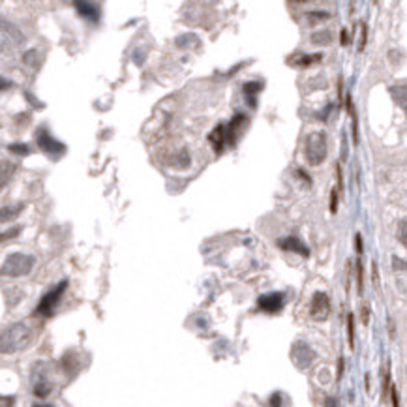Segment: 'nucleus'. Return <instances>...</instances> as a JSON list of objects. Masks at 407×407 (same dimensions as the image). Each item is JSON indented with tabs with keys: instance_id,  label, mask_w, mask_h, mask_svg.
<instances>
[{
	"instance_id": "nucleus-22",
	"label": "nucleus",
	"mask_w": 407,
	"mask_h": 407,
	"mask_svg": "<svg viewBox=\"0 0 407 407\" xmlns=\"http://www.w3.org/2000/svg\"><path fill=\"white\" fill-rule=\"evenodd\" d=\"M347 338H349V347H355V319L353 315H347Z\"/></svg>"
},
{
	"instance_id": "nucleus-4",
	"label": "nucleus",
	"mask_w": 407,
	"mask_h": 407,
	"mask_svg": "<svg viewBox=\"0 0 407 407\" xmlns=\"http://www.w3.org/2000/svg\"><path fill=\"white\" fill-rule=\"evenodd\" d=\"M291 360L299 370L310 368L313 364V360H315V351L306 344V342L299 340V342H295L291 347Z\"/></svg>"
},
{
	"instance_id": "nucleus-33",
	"label": "nucleus",
	"mask_w": 407,
	"mask_h": 407,
	"mask_svg": "<svg viewBox=\"0 0 407 407\" xmlns=\"http://www.w3.org/2000/svg\"><path fill=\"white\" fill-rule=\"evenodd\" d=\"M355 246H356V254H362V236H360V233L355 235Z\"/></svg>"
},
{
	"instance_id": "nucleus-6",
	"label": "nucleus",
	"mask_w": 407,
	"mask_h": 407,
	"mask_svg": "<svg viewBox=\"0 0 407 407\" xmlns=\"http://www.w3.org/2000/svg\"><path fill=\"white\" fill-rule=\"evenodd\" d=\"M36 141H38L39 148L44 150L45 154H49V156H53V158H57V156H60V154H64V150H66V146L60 143V141H57L55 137H53L45 128H42L38 134H36Z\"/></svg>"
},
{
	"instance_id": "nucleus-39",
	"label": "nucleus",
	"mask_w": 407,
	"mask_h": 407,
	"mask_svg": "<svg viewBox=\"0 0 407 407\" xmlns=\"http://www.w3.org/2000/svg\"><path fill=\"white\" fill-rule=\"evenodd\" d=\"M327 407H334V400H332V398L327 400Z\"/></svg>"
},
{
	"instance_id": "nucleus-31",
	"label": "nucleus",
	"mask_w": 407,
	"mask_h": 407,
	"mask_svg": "<svg viewBox=\"0 0 407 407\" xmlns=\"http://www.w3.org/2000/svg\"><path fill=\"white\" fill-rule=\"evenodd\" d=\"M390 396H392V407H400V398H398V390L394 385L390 387Z\"/></svg>"
},
{
	"instance_id": "nucleus-12",
	"label": "nucleus",
	"mask_w": 407,
	"mask_h": 407,
	"mask_svg": "<svg viewBox=\"0 0 407 407\" xmlns=\"http://www.w3.org/2000/svg\"><path fill=\"white\" fill-rule=\"evenodd\" d=\"M32 390H34V394L38 396V398H47V396L51 394L53 385L45 376H38L34 379V388Z\"/></svg>"
},
{
	"instance_id": "nucleus-30",
	"label": "nucleus",
	"mask_w": 407,
	"mask_h": 407,
	"mask_svg": "<svg viewBox=\"0 0 407 407\" xmlns=\"http://www.w3.org/2000/svg\"><path fill=\"white\" fill-rule=\"evenodd\" d=\"M15 398L13 396H0V407H13Z\"/></svg>"
},
{
	"instance_id": "nucleus-23",
	"label": "nucleus",
	"mask_w": 407,
	"mask_h": 407,
	"mask_svg": "<svg viewBox=\"0 0 407 407\" xmlns=\"http://www.w3.org/2000/svg\"><path fill=\"white\" fill-rule=\"evenodd\" d=\"M351 115V120H353V146L358 145V118H356V113L355 109L349 113Z\"/></svg>"
},
{
	"instance_id": "nucleus-32",
	"label": "nucleus",
	"mask_w": 407,
	"mask_h": 407,
	"mask_svg": "<svg viewBox=\"0 0 407 407\" xmlns=\"http://www.w3.org/2000/svg\"><path fill=\"white\" fill-rule=\"evenodd\" d=\"M270 407H281V394L270 396Z\"/></svg>"
},
{
	"instance_id": "nucleus-37",
	"label": "nucleus",
	"mask_w": 407,
	"mask_h": 407,
	"mask_svg": "<svg viewBox=\"0 0 407 407\" xmlns=\"http://www.w3.org/2000/svg\"><path fill=\"white\" fill-rule=\"evenodd\" d=\"M349 39H347V30H342V45H347Z\"/></svg>"
},
{
	"instance_id": "nucleus-38",
	"label": "nucleus",
	"mask_w": 407,
	"mask_h": 407,
	"mask_svg": "<svg viewBox=\"0 0 407 407\" xmlns=\"http://www.w3.org/2000/svg\"><path fill=\"white\" fill-rule=\"evenodd\" d=\"M374 283L377 286V267L374 265Z\"/></svg>"
},
{
	"instance_id": "nucleus-9",
	"label": "nucleus",
	"mask_w": 407,
	"mask_h": 407,
	"mask_svg": "<svg viewBox=\"0 0 407 407\" xmlns=\"http://www.w3.org/2000/svg\"><path fill=\"white\" fill-rule=\"evenodd\" d=\"M278 246H280L281 250H286V252H295V254L302 255V257H308V255H310V248H308L300 238H297V236L280 238V240H278Z\"/></svg>"
},
{
	"instance_id": "nucleus-25",
	"label": "nucleus",
	"mask_w": 407,
	"mask_h": 407,
	"mask_svg": "<svg viewBox=\"0 0 407 407\" xmlns=\"http://www.w3.org/2000/svg\"><path fill=\"white\" fill-rule=\"evenodd\" d=\"M263 90V83H246L244 85V92L250 96H255L257 92Z\"/></svg>"
},
{
	"instance_id": "nucleus-16",
	"label": "nucleus",
	"mask_w": 407,
	"mask_h": 407,
	"mask_svg": "<svg viewBox=\"0 0 407 407\" xmlns=\"http://www.w3.org/2000/svg\"><path fill=\"white\" fill-rule=\"evenodd\" d=\"M323 58V55H313V57H308V55H300L299 58H291L289 62L291 64H295V66H300V68H306V66H310V64H313V62H319Z\"/></svg>"
},
{
	"instance_id": "nucleus-7",
	"label": "nucleus",
	"mask_w": 407,
	"mask_h": 407,
	"mask_svg": "<svg viewBox=\"0 0 407 407\" xmlns=\"http://www.w3.org/2000/svg\"><path fill=\"white\" fill-rule=\"evenodd\" d=\"M329 313H331V299L327 297V293L317 291L310 304V315L315 321H324L329 317Z\"/></svg>"
},
{
	"instance_id": "nucleus-5",
	"label": "nucleus",
	"mask_w": 407,
	"mask_h": 407,
	"mask_svg": "<svg viewBox=\"0 0 407 407\" xmlns=\"http://www.w3.org/2000/svg\"><path fill=\"white\" fill-rule=\"evenodd\" d=\"M66 287H68V281H60L55 289H51V291L47 293L44 299H42V302L38 304V308H36V313L45 315V317L53 315L55 308H57V304L60 302V299H62L64 291H66Z\"/></svg>"
},
{
	"instance_id": "nucleus-15",
	"label": "nucleus",
	"mask_w": 407,
	"mask_h": 407,
	"mask_svg": "<svg viewBox=\"0 0 407 407\" xmlns=\"http://www.w3.org/2000/svg\"><path fill=\"white\" fill-rule=\"evenodd\" d=\"M210 141L214 143V148H216V152H222L223 150V145H225V128L220 124L218 128H214V132L210 134Z\"/></svg>"
},
{
	"instance_id": "nucleus-3",
	"label": "nucleus",
	"mask_w": 407,
	"mask_h": 407,
	"mask_svg": "<svg viewBox=\"0 0 407 407\" xmlns=\"http://www.w3.org/2000/svg\"><path fill=\"white\" fill-rule=\"evenodd\" d=\"M306 161L312 167L321 166L327 158V135L324 132H312L306 137V146H304Z\"/></svg>"
},
{
	"instance_id": "nucleus-19",
	"label": "nucleus",
	"mask_w": 407,
	"mask_h": 407,
	"mask_svg": "<svg viewBox=\"0 0 407 407\" xmlns=\"http://www.w3.org/2000/svg\"><path fill=\"white\" fill-rule=\"evenodd\" d=\"M312 44H315V45H329V44H332V34L329 30L315 32V34L312 36Z\"/></svg>"
},
{
	"instance_id": "nucleus-17",
	"label": "nucleus",
	"mask_w": 407,
	"mask_h": 407,
	"mask_svg": "<svg viewBox=\"0 0 407 407\" xmlns=\"http://www.w3.org/2000/svg\"><path fill=\"white\" fill-rule=\"evenodd\" d=\"M405 92H407L405 85H398V87H392V89H390V94L394 96V100L400 103L401 109H405Z\"/></svg>"
},
{
	"instance_id": "nucleus-1",
	"label": "nucleus",
	"mask_w": 407,
	"mask_h": 407,
	"mask_svg": "<svg viewBox=\"0 0 407 407\" xmlns=\"http://www.w3.org/2000/svg\"><path fill=\"white\" fill-rule=\"evenodd\" d=\"M32 342L30 327L25 323H15L0 334V355H13L26 349Z\"/></svg>"
},
{
	"instance_id": "nucleus-34",
	"label": "nucleus",
	"mask_w": 407,
	"mask_h": 407,
	"mask_svg": "<svg viewBox=\"0 0 407 407\" xmlns=\"http://www.w3.org/2000/svg\"><path fill=\"white\" fill-rule=\"evenodd\" d=\"M392 263H394V268H400V270H405V261H403V259H398V257H392Z\"/></svg>"
},
{
	"instance_id": "nucleus-11",
	"label": "nucleus",
	"mask_w": 407,
	"mask_h": 407,
	"mask_svg": "<svg viewBox=\"0 0 407 407\" xmlns=\"http://www.w3.org/2000/svg\"><path fill=\"white\" fill-rule=\"evenodd\" d=\"M246 124V116L242 115V113H236L235 118L231 120L229 128L225 130V143H229V145H233L235 143V134L236 132H240V128Z\"/></svg>"
},
{
	"instance_id": "nucleus-24",
	"label": "nucleus",
	"mask_w": 407,
	"mask_h": 407,
	"mask_svg": "<svg viewBox=\"0 0 407 407\" xmlns=\"http://www.w3.org/2000/svg\"><path fill=\"white\" fill-rule=\"evenodd\" d=\"M356 281H358V293H362L364 289V268L362 263L356 261Z\"/></svg>"
},
{
	"instance_id": "nucleus-29",
	"label": "nucleus",
	"mask_w": 407,
	"mask_h": 407,
	"mask_svg": "<svg viewBox=\"0 0 407 407\" xmlns=\"http://www.w3.org/2000/svg\"><path fill=\"white\" fill-rule=\"evenodd\" d=\"M405 225H407V222L405 220H400V235H398V238H400V242H401V246H405Z\"/></svg>"
},
{
	"instance_id": "nucleus-20",
	"label": "nucleus",
	"mask_w": 407,
	"mask_h": 407,
	"mask_svg": "<svg viewBox=\"0 0 407 407\" xmlns=\"http://www.w3.org/2000/svg\"><path fill=\"white\" fill-rule=\"evenodd\" d=\"M0 28H2V30H6L8 34H12L13 38H15V42H19V44H23V42H25V36H23V34H21V32L17 30L15 26H12L10 23H6V21L0 19Z\"/></svg>"
},
{
	"instance_id": "nucleus-27",
	"label": "nucleus",
	"mask_w": 407,
	"mask_h": 407,
	"mask_svg": "<svg viewBox=\"0 0 407 407\" xmlns=\"http://www.w3.org/2000/svg\"><path fill=\"white\" fill-rule=\"evenodd\" d=\"M366 38H368V26L362 23V26H360V44H358V51L360 53L366 49Z\"/></svg>"
},
{
	"instance_id": "nucleus-40",
	"label": "nucleus",
	"mask_w": 407,
	"mask_h": 407,
	"mask_svg": "<svg viewBox=\"0 0 407 407\" xmlns=\"http://www.w3.org/2000/svg\"><path fill=\"white\" fill-rule=\"evenodd\" d=\"M34 407H53V405H47V403H36Z\"/></svg>"
},
{
	"instance_id": "nucleus-13",
	"label": "nucleus",
	"mask_w": 407,
	"mask_h": 407,
	"mask_svg": "<svg viewBox=\"0 0 407 407\" xmlns=\"http://www.w3.org/2000/svg\"><path fill=\"white\" fill-rule=\"evenodd\" d=\"M25 209V205H6V207H2L0 209V223H6V222H12L15 218L19 216L21 212Z\"/></svg>"
},
{
	"instance_id": "nucleus-35",
	"label": "nucleus",
	"mask_w": 407,
	"mask_h": 407,
	"mask_svg": "<svg viewBox=\"0 0 407 407\" xmlns=\"http://www.w3.org/2000/svg\"><path fill=\"white\" fill-rule=\"evenodd\" d=\"M368 319H370V308L368 306H364L362 308V323L368 324Z\"/></svg>"
},
{
	"instance_id": "nucleus-21",
	"label": "nucleus",
	"mask_w": 407,
	"mask_h": 407,
	"mask_svg": "<svg viewBox=\"0 0 407 407\" xmlns=\"http://www.w3.org/2000/svg\"><path fill=\"white\" fill-rule=\"evenodd\" d=\"M8 148H10V152L17 154V156H26V154H30V148H28V145H25V143H13V145H10Z\"/></svg>"
},
{
	"instance_id": "nucleus-10",
	"label": "nucleus",
	"mask_w": 407,
	"mask_h": 407,
	"mask_svg": "<svg viewBox=\"0 0 407 407\" xmlns=\"http://www.w3.org/2000/svg\"><path fill=\"white\" fill-rule=\"evenodd\" d=\"M15 164L10 159H0V191L4 190L10 182H12L13 175H15Z\"/></svg>"
},
{
	"instance_id": "nucleus-8",
	"label": "nucleus",
	"mask_w": 407,
	"mask_h": 407,
	"mask_svg": "<svg viewBox=\"0 0 407 407\" xmlns=\"http://www.w3.org/2000/svg\"><path fill=\"white\" fill-rule=\"evenodd\" d=\"M283 302H286V297L283 293H268V295H263L257 300V306L261 308L263 312L267 313H276L280 312L283 308Z\"/></svg>"
},
{
	"instance_id": "nucleus-36",
	"label": "nucleus",
	"mask_w": 407,
	"mask_h": 407,
	"mask_svg": "<svg viewBox=\"0 0 407 407\" xmlns=\"http://www.w3.org/2000/svg\"><path fill=\"white\" fill-rule=\"evenodd\" d=\"M10 81H8V79H4V77H0V92H2V90H6V89H10Z\"/></svg>"
},
{
	"instance_id": "nucleus-26",
	"label": "nucleus",
	"mask_w": 407,
	"mask_h": 407,
	"mask_svg": "<svg viewBox=\"0 0 407 407\" xmlns=\"http://www.w3.org/2000/svg\"><path fill=\"white\" fill-rule=\"evenodd\" d=\"M19 233H21V227H12V229L4 231V233L0 235V242L10 240V238H15V236L19 235Z\"/></svg>"
},
{
	"instance_id": "nucleus-18",
	"label": "nucleus",
	"mask_w": 407,
	"mask_h": 407,
	"mask_svg": "<svg viewBox=\"0 0 407 407\" xmlns=\"http://www.w3.org/2000/svg\"><path fill=\"white\" fill-rule=\"evenodd\" d=\"M308 23H310V26H315L317 23H321V21H324V19H329L331 15L327 12H321V10H312V12H308Z\"/></svg>"
},
{
	"instance_id": "nucleus-28",
	"label": "nucleus",
	"mask_w": 407,
	"mask_h": 407,
	"mask_svg": "<svg viewBox=\"0 0 407 407\" xmlns=\"http://www.w3.org/2000/svg\"><path fill=\"white\" fill-rule=\"evenodd\" d=\"M331 212L332 214H336L338 212V190L336 188L331 191Z\"/></svg>"
},
{
	"instance_id": "nucleus-2",
	"label": "nucleus",
	"mask_w": 407,
	"mask_h": 407,
	"mask_svg": "<svg viewBox=\"0 0 407 407\" xmlns=\"http://www.w3.org/2000/svg\"><path fill=\"white\" fill-rule=\"evenodd\" d=\"M34 263H36L34 257L28 254H21V252L10 254L6 257L4 265L0 267V276H8V278H21V276H26V274H30Z\"/></svg>"
},
{
	"instance_id": "nucleus-14",
	"label": "nucleus",
	"mask_w": 407,
	"mask_h": 407,
	"mask_svg": "<svg viewBox=\"0 0 407 407\" xmlns=\"http://www.w3.org/2000/svg\"><path fill=\"white\" fill-rule=\"evenodd\" d=\"M75 8L83 17H87V19H90V21H96L98 15H100L98 6H96V4H90V2H75Z\"/></svg>"
}]
</instances>
